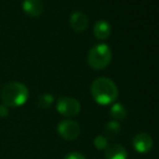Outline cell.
I'll use <instances>...</instances> for the list:
<instances>
[{"label": "cell", "instance_id": "obj_1", "mask_svg": "<svg viewBox=\"0 0 159 159\" xmlns=\"http://www.w3.org/2000/svg\"><path fill=\"white\" fill-rule=\"evenodd\" d=\"M91 95L98 104L108 105L118 98V88L111 79L100 77L91 84Z\"/></svg>", "mask_w": 159, "mask_h": 159}, {"label": "cell", "instance_id": "obj_2", "mask_svg": "<svg viewBox=\"0 0 159 159\" xmlns=\"http://www.w3.org/2000/svg\"><path fill=\"white\" fill-rule=\"evenodd\" d=\"M30 96V91L24 84L11 81L4 84L0 92V98L7 107H19L25 104Z\"/></svg>", "mask_w": 159, "mask_h": 159}, {"label": "cell", "instance_id": "obj_3", "mask_svg": "<svg viewBox=\"0 0 159 159\" xmlns=\"http://www.w3.org/2000/svg\"><path fill=\"white\" fill-rule=\"evenodd\" d=\"M88 64L93 69H103L111 61V50L107 44L101 43L94 46L88 53Z\"/></svg>", "mask_w": 159, "mask_h": 159}, {"label": "cell", "instance_id": "obj_4", "mask_svg": "<svg viewBox=\"0 0 159 159\" xmlns=\"http://www.w3.org/2000/svg\"><path fill=\"white\" fill-rule=\"evenodd\" d=\"M80 102L74 98L61 96L57 102V111L65 117H75L80 113Z\"/></svg>", "mask_w": 159, "mask_h": 159}, {"label": "cell", "instance_id": "obj_5", "mask_svg": "<svg viewBox=\"0 0 159 159\" xmlns=\"http://www.w3.org/2000/svg\"><path fill=\"white\" fill-rule=\"evenodd\" d=\"M57 133L61 138L66 141H74L79 136L80 127L76 121L71 119H66L57 125Z\"/></svg>", "mask_w": 159, "mask_h": 159}, {"label": "cell", "instance_id": "obj_6", "mask_svg": "<svg viewBox=\"0 0 159 159\" xmlns=\"http://www.w3.org/2000/svg\"><path fill=\"white\" fill-rule=\"evenodd\" d=\"M133 148L135 149L138 153L140 154H146L153 147V139L149 134L145 133V132H141L138 133L133 138Z\"/></svg>", "mask_w": 159, "mask_h": 159}, {"label": "cell", "instance_id": "obj_7", "mask_svg": "<svg viewBox=\"0 0 159 159\" xmlns=\"http://www.w3.org/2000/svg\"><path fill=\"white\" fill-rule=\"evenodd\" d=\"M89 24L88 16L81 11H75L69 16V26L76 33H82L87 30Z\"/></svg>", "mask_w": 159, "mask_h": 159}, {"label": "cell", "instance_id": "obj_8", "mask_svg": "<svg viewBox=\"0 0 159 159\" xmlns=\"http://www.w3.org/2000/svg\"><path fill=\"white\" fill-rule=\"evenodd\" d=\"M23 10L30 16L37 17L44 11V4L41 0H24Z\"/></svg>", "mask_w": 159, "mask_h": 159}, {"label": "cell", "instance_id": "obj_9", "mask_svg": "<svg viewBox=\"0 0 159 159\" xmlns=\"http://www.w3.org/2000/svg\"><path fill=\"white\" fill-rule=\"evenodd\" d=\"M105 158L106 159H127L128 153L122 145L118 143L108 144L105 148Z\"/></svg>", "mask_w": 159, "mask_h": 159}, {"label": "cell", "instance_id": "obj_10", "mask_svg": "<svg viewBox=\"0 0 159 159\" xmlns=\"http://www.w3.org/2000/svg\"><path fill=\"white\" fill-rule=\"evenodd\" d=\"M93 33H94V36L98 38V39L105 40V39H107L109 36H111V26L107 21L101 20V21H98L94 24V27H93Z\"/></svg>", "mask_w": 159, "mask_h": 159}, {"label": "cell", "instance_id": "obj_11", "mask_svg": "<svg viewBox=\"0 0 159 159\" xmlns=\"http://www.w3.org/2000/svg\"><path fill=\"white\" fill-rule=\"evenodd\" d=\"M109 116L113 118V120L119 122L121 120L126 119L128 116V111L121 103H115L109 109Z\"/></svg>", "mask_w": 159, "mask_h": 159}, {"label": "cell", "instance_id": "obj_12", "mask_svg": "<svg viewBox=\"0 0 159 159\" xmlns=\"http://www.w3.org/2000/svg\"><path fill=\"white\" fill-rule=\"evenodd\" d=\"M104 133H105V138L107 140H115L120 133V125L118 121H115V120H111V121H108L106 125H105L104 128Z\"/></svg>", "mask_w": 159, "mask_h": 159}, {"label": "cell", "instance_id": "obj_13", "mask_svg": "<svg viewBox=\"0 0 159 159\" xmlns=\"http://www.w3.org/2000/svg\"><path fill=\"white\" fill-rule=\"evenodd\" d=\"M53 101H54V96L50 93H43V94L39 95L37 98V105L39 108H49L52 105Z\"/></svg>", "mask_w": 159, "mask_h": 159}, {"label": "cell", "instance_id": "obj_14", "mask_svg": "<svg viewBox=\"0 0 159 159\" xmlns=\"http://www.w3.org/2000/svg\"><path fill=\"white\" fill-rule=\"evenodd\" d=\"M93 144H94L96 149L103 151V149H105L108 146V140L104 135H98L93 141Z\"/></svg>", "mask_w": 159, "mask_h": 159}, {"label": "cell", "instance_id": "obj_15", "mask_svg": "<svg viewBox=\"0 0 159 159\" xmlns=\"http://www.w3.org/2000/svg\"><path fill=\"white\" fill-rule=\"evenodd\" d=\"M63 159H86V157L79 152H71V153L67 154L66 156H64Z\"/></svg>", "mask_w": 159, "mask_h": 159}, {"label": "cell", "instance_id": "obj_16", "mask_svg": "<svg viewBox=\"0 0 159 159\" xmlns=\"http://www.w3.org/2000/svg\"><path fill=\"white\" fill-rule=\"evenodd\" d=\"M9 115V107H7L6 105H0V117L6 118Z\"/></svg>", "mask_w": 159, "mask_h": 159}]
</instances>
